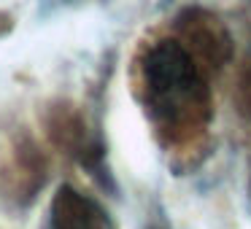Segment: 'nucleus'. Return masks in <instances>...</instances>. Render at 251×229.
Here are the masks:
<instances>
[{
	"mask_svg": "<svg viewBox=\"0 0 251 229\" xmlns=\"http://www.w3.org/2000/svg\"><path fill=\"white\" fill-rule=\"evenodd\" d=\"M141 97L168 140L186 143L205 130L211 94L205 73L176 38L151 44L141 57Z\"/></svg>",
	"mask_w": 251,
	"mask_h": 229,
	"instance_id": "1",
	"label": "nucleus"
},
{
	"mask_svg": "<svg viewBox=\"0 0 251 229\" xmlns=\"http://www.w3.org/2000/svg\"><path fill=\"white\" fill-rule=\"evenodd\" d=\"M246 70H251V60H249V68H246Z\"/></svg>",
	"mask_w": 251,
	"mask_h": 229,
	"instance_id": "4",
	"label": "nucleus"
},
{
	"mask_svg": "<svg viewBox=\"0 0 251 229\" xmlns=\"http://www.w3.org/2000/svg\"><path fill=\"white\" fill-rule=\"evenodd\" d=\"M176 41L192 54L205 76L216 73L232 57V35L227 24L208 8H186L176 19Z\"/></svg>",
	"mask_w": 251,
	"mask_h": 229,
	"instance_id": "2",
	"label": "nucleus"
},
{
	"mask_svg": "<svg viewBox=\"0 0 251 229\" xmlns=\"http://www.w3.org/2000/svg\"><path fill=\"white\" fill-rule=\"evenodd\" d=\"M49 229H114L108 213L73 186H60L49 207Z\"/></svg>",
	"mask_w": 251,
	"mask_h": 229,
	"instance_id": "3",
	"label": "nucleus"
}]
</instances>
